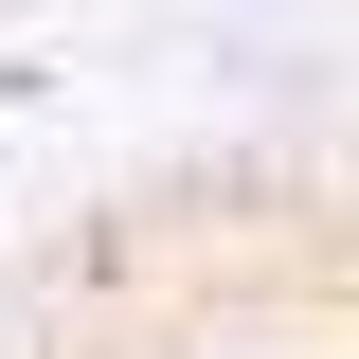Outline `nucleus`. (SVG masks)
I'll list each match as a JSON object with an SVG mask.
<instances>
[{"label":"nucleus","mask_w":359,"mask_h":359,"mask_svg":"<svg viewBox=\"0 0 359 359\" xmlns=\"http://www.w3.org/2000/svg\"><path fill=\"white\" fill-rule=\"evenodd\" d=\"M180 359H287V341H180Z\"/></svg>","instance_id":"nucleus-1"}]
</instances>
